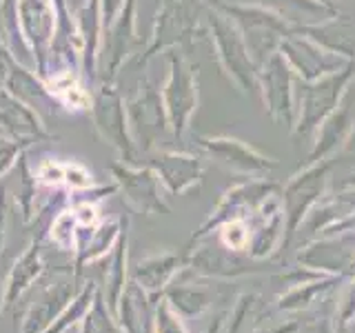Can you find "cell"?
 <instances>
[{"mask_svg": "<svg viewBox=\"0 0 355 333\" xmlns=\"http://www.w3.org/2000/svg\"><path fill=\"white\" fill-rule=\"evenodd\" d=\"M333 284L331 282H315V284H297L293 287L291 291L286 296L280 298V309L284 311H293V309H300V307H306L311 305L318 296H322L324 291H329Z\"/></svg>", "mask_w": 355, "mask_h": 333, "instance_id": "cell-1", "label": "cell"}, {"mask_svg": "<svg viewBox=\"0 0 355 333\" xmlns=\"http://www.w3.org/2000/svg\"><path fill=\"white\" fill-rule=\"evenodd\" d=\"M171 300H173V305L180 311H184L187 316H193V314H200V311L209 305V293L180 287L178 291H171Z\"/></svg>", "mask_w": 355, "mask_h": 333, "instance_id": "cell-2", "label": "cell"}, {"mask_svg": "<svg viewBox=\"0 0 355 333\" xmlns=\"http://www.w3.org/2000/svg\"><path fill=\"white\" fill-rule=\"evenodd\" d=\"M158 333H184L182 325L166 307L158 311Z\"/></svg>", "mask_w": 355, "mask_h": 333, "instance_id": "cell-3", "label": "cell"}, {"mask_svg": "<svg viewBox=\"0 0 355 333\" xmlns=\"http://www.w3.org/2000/svg\"><path fill=\"white\" fill-rule=\"evenodd\" d=\"M353 318H355V284L349 289L347 298H344V305L340 311V325H349Z\"/></svg>", "mask_w": 355, "mask_h": 333, "instance_id": "cell-4", "label": "cell"}]
</instances>
